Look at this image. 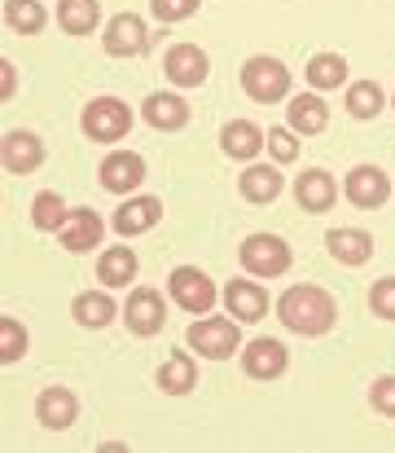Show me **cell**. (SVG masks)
Masks as SVG:
<instances>
[{
    "mask_svg": "<svg viewBox=\"0 0 395 453\" xmlns=\"http://www.w3.org/2000/svg\"><path fill=\"white\" fill-rule=\"evenodd\" d=\"M325 247H330L334 260H343V265H365L369 251H374V238H369L365 229H330Z\"/></svg>",
    "mask_w": 395,
    "mask_h": 453,
    "instance_id": "d6986e66",
    "label": "cell"
},
{
    "mask_svg": "<svg viewBox=\"0 0 395 453\" xmlns=\"http://www.w3.org/2000/svg\"><path fill=\"white\" fill-rule=\"evenodd\" d=\"M347 111H352L356 119H374V115L383 111V88H378L374 80L352 84V88H347Z\"/></svg>",
    "mask_w": 395,
    "mask_h": 453,
    "instance_id": "4dcf8cb0",
    "label": "cell"
},
{
    "mask_svg": "<svg viewBox=\"0 0 395 453\" xmlns=\"http://www.w3.org/2000/svg\"><path fill=\"white\" fill-rule=\"evenodd\" d=\"M158 216H163V203L158 198H132V203H124L115 211V229L119 234H145V229L158 225Z\"/></svg>",
    "mask_w": 395,
    "mask_h": 453,
    "instance_id": "ffe728a7",
    "label": "cell"
},
{
    "mask_svg": "<svg viewBox=\"0 0 395 453\" xmlns=\"http://www.w3.org/2000/svg\"><path fill=\"white\" fill-rule=\"evenodd\" d=\"M242 88L255 97V102H277V97H285L290 93V75H285V66L277 62V58H251L247 66H242Z\"/></svg>",
    "mask_w": 395,
    "mask_h": 453,
    "instance_id": "277c9868",
    "label": "cell"
},
{
    "mask_svg": "<svg viewBox=\"0 0 395 453\" xmlns=\"http://www.w3.org/2000/svg\"><path fill=\"white\" fill-rule=\"evenodd\" d=\"M102 44H106V53H110V58H136V53H145V44H149L145 22H141L136 13H119V18H110V22H106Z\"/></svg>",
    "mask_w": 395,
    "mask_h": 453,
    "instance_id": "ba28073f",
    "label": "cell"
},
{
    "mask_svg": "<svg viewBox=\"0 0 395 453\" xmlns=\"http://www.w3.org/2000/svg\"><path fill=\"white\" fill-rule=\"evenodd\" d=\"M285 361H290V352L277 339H251L247 352H242V365H247L251 379H277L285 370Z\"/></svg>",
    "mask_w": 395,
    "mask_h": 453,
    "instance_id": "8fae6325",
    "label": "cell"
},
{
    "mask_svg": "<svg viewBox=\"0 0 395 453\" xmlns=\"http://www.w3.org/2000/svg\"><path fill=\"white\" fill-rule=\"evenodd\" d=\"M66 203L53 194V189H44V194H35V203H31V220H35V229H44V234H53V229H62L66 225Z\"/></svg>",
    "mask_w": 395,
    "mask_h": 453,
    "instance_id": "f1b7e54d",
    "label": "cell"
},
{
    "mask_svg": "<svg viewBox=\"0 0 395 453\" xmlns=\"http://www.w3.org/2000/svg\"><path fill=\"white\" fill-rule=\"evenodd\" d=\"M242 198H251V203L281 198V172H277V167H247V176H242Z\"/></svg>",
    "mask_w": 395,
    "mask_h": 453,
    "instance_id": "4316f807",
    "label": "cell"
},
{
    "mask_svg": "<svg viewBox=\"0 0 395 453\" xmlns=\"http://www.w3.org/2000/svg\"><path fill=\"white\" fill-rule=\"evenodd\" d=\"M369 401H374V410H378V414L395 418V374H387V379H378V383H374Z\"/></svg>",
    "mask_w": 395,
    "mask_h": 453,
    "instance_id": "d590c367",
    "label": "cell"
},
{
    "mask_svg": "<svg viewBox=\"0 0 395 453\" xmlns=\"http://www.w3.org/2000/svg\"><path fill=\"white\" fill-rule=\"evenodd\" d=\"M325 124H330V111H325V102H321V97L303 93V97H294V102H290V128H294V133L316 137V133H325Z\"/></svg>",
    "mask_w": 395,
    "mask_h": 453,
    "instance_id": "44dd1931",
    "label": "cell"
},
{
    "mask_svg": "<svg viewBox=\"0 0 395 453\" xmlns=\"http://www.w3.org/2000/svg\"><path fill=\"white\" fill-rule=\"evenodd\" d=\"M308 80H312V88H338L347 80V62L338 53H316L308 62Z\"/></svg>",
    "mask_w": 395,
    "mask_h": 453,
    "instance_id": "83f0119b",
    "label": "cell"
},
{
    "mask_svg": "<svg viewBox=\"0 0 395 453\" xmlns=\"http://www.w3.org/2000/svg\"><path fill=\"white\" fill-rule=\"evenodd\" d=\"M57 234H62V247H66V251H93V247L102 242V216L88 211V207H80V211L66 216V225H62Z\"/></svg>",
    "mask_w": 395,
    "mask_h": 453,
    "instance_id": "5bb4252c",
    "label": "cell"
},
{
    "mask_svg": "<svg viewBox=\"0 0 395 453\" xmlns=\"http://www.w3.org/2000/svg\"><path fill=\"white\" fill-rule=\"evenodd\" d=\"M387 194H391V180H387L383 167H369V163H365V167L347 172V198H352L356 207H383Z\"/></svg>",
    "mask_w": 395,
    "mask_h": 453,
    "instance_id": "9c48e42d",
    "label": "cell"
},
{
    "mask_svg": "<svg viewBox=\"0 0 395 453\" xmlns=\"http://www.w3.org/2000/svg\"><path fill=\"white\" fill-rule=\"evenodd\" d=\"M263 150L272 154L277 163H290V158L299 154V146H294V137H290L285 128H272V133H268V142H263Z\"/></svg>",
    "mask_w": 395,
    "mask_h": 453,
    "instance_id": "e575fe53",
    "label": "cell"
},
{
    "mask_svg": "<svg viewBox=\"0 0 395 453\" xmlns=\"http://www.w3.org/2000/svg\"><path fill=\"white\" fill-rule=\"evenodd\" d=\"M224 303H229V312H233L238 321H260L263 312H268V296H263V287L247 282V278H233V282L224 287Z\"/></svg>",
    "mask_w": 395,
    "mask_h": 453,
    "instance_id": "ac0fdd59",
    "label": "cell"
},
{
    "mask_svg": "<svg viewBox=\"0 0 395 453\" xmlns=\"http://www.w3.org/2000/svg\"><path fill=\"white\" fill-rule=\"evenodd\" d=\"M277 312L294 334H325L334 326V300L321 287H290L277 303Z\"/></svg>",
    "mask_w": 395,
    "mask_h": 453,
    "instance_id": "6da1fadb",
    "label": "cell"
},
{
    "mask_svg": "<svg viewBox=\"0 0 395 453\" xmlns=\"http://www.w3.org/2000/svg\"><path fill=\"white\" fill-rule=\"evenodd\" d=\"M0 75H4V80H0V93L9 97V93H13V62H9V58L0 62Z\"/></svg>",
    "mask_w": 395,
    "mask_h": 453,
    "instance_id": "8d00e7d4",
    "label": "cell"
},
{
    "mask_svg": "<svg viewBox=\"0 0 395 453\" xmlns=\"http://www.w3.org/2000/svg\"><path fill=\"white\" fill-rule=\"evenodd\" d=\"M141 176H145V163H141V154H132V150L106 154V163H102V185H106V189H115V194L136 189V180H141Z\"/></svg>",
    "mask_w": 395,
    "mask_h": 453,
    "instance_id": "9a60e30c",
    "label": "cell"
},
{
    "mask_svg": "<svg viewBox=\"0 0 395 453\" xmlns=\"http://www.w3.org/2000/svg\"><path fill=\"white\" fill-rule=\"evenodd\" d=\"M263 137L255 124H247V119H233V124H224V133H220V146L224 154H233V158H255L263 150Z\"/></svg>",
    "mask_w": 395,
    "mask_h": 453,
    "instance_id": "7402d4cb",
    "label": "cell"
},
{
    "mask_svg": "<svg viewBox=\"0 0 395 453\" xmlns=\"http://www.w3.org/2000/svg\"><path fill=\"white\" fill-rule=\"evenodd\" d=\"M75 414H80V401H75L66 388H44V392H40V401H35V418H40L49 432L71 427V423H75Z\"/></svg>",
    "mask_w": 395,
    "mask_h": 453,
    "instance_id": "4fadbf2b",
    "label": "cell"
},
{
    "mask_svg": "<svg viewBox=\"0 0 395 453\" xmlns=\"http://www.w3.org/2000/svg\"><path fill=\"white\" fill-rule=\"evenodd\" d=\"M4 22L13 31H22V35H35L44 27V4H35V0H4Z\"/></svg>",
    "mask_w": 395,
    "mask_h": 453,
    "instance_id": "f546056e",
    "label": "cell"
},
{
    "mask_svg": "<svg viewBox=\"0 0 395 453\" xmlns=\"http://www.w3.org/2000/svg\"><path fill=\"white\" fill-rule=\"evenodd\" d=\"M334 180H330V172H321V167H312V172H303L299 180H294V198H299V207L303 211H330L334 207Z\"/></svg>",
    "mask_w": 395,
    "mask_h": 453,
    "instance_id": "2e32d148",
    "label": "cell"
},
{
    "mask_svg": "<svg viewBox=\"0 0 395 453\" xmlns=\"http://www.w3.org/2000/svg\"><path fill=\"white\" fill-rule=\"evenodd\" d=\"M163 66H167L171 84H180V88H194V84L207 80V53H202L198 44H176Z\"/></svg>",
    "mask_w": 395,
    "mask_h": 453,
    "instance_id": "7c38bea8",
    "label": "cell"
},
{
    "mask_svg": "<svg viewBox=\"0 0 395 453\" xmlns=\"http://www.w3.org/2000/svg\"><path fill=\"white\" fill-rule=\"evenodd\" d=\"M238 256H242V265H247L255 278H277V273L290 269V247H285L281 238H272V234H251Z\"/></svg>",
    "mask_w": 395,
    "mask_h": 453,
    "instance_id": "5b68a950",
    "label": "cell"
},
{
    "mask_svg": "<svg viewBox=\"0 0 395 453\" xmlns=\"http://www.w3.org/2000/svg\"><path fill=\"white\" fill-rule=\"evenodd\" d=\"M22 348H27V330H22V321L4 317V321H0V361H4V365L18 361Z\"/></svg>",
    "mask_w": 395,
    "mask_h": 453,
    "instance_id": "1f68e13d",
    "label": "cell"
},
{
    "mask_svg": "<svg viewBox=\"0 0 395 453\" xmlns=\"http://www.w3.org/2000/svg\"><path fill=\"white\" fill-rule=\"evenodd\" d=\"M97 278H102V287H128L132 278H136V251H128V247H110V251H102Z\"/></svg>",
    "mask_w": 395,
    "mask_h": 453,
    "instance_id": "cb8c5ba5",
    "label": "cell"
},
{
    "mask_svg": "<svg viewBox=\"0 0 395 453\" xmlns=\"http://www.w3.org/2000/svg\"><path fill=\"white\" fill-rule=\"evenodd\" d=\"M141 115H145V124L158 128V133H180V128L189 124V106H185L180 97H171V93H149L145 106H141Z\"/></svg>",
    "mask_w": 395,
    "mask_h": 453,
    "instance_id": "30bf717a",
    "label": "cell"
},
{
    "mask_svg": "<svg viewBox=\"0 0 395 453\" xmlns=\"http://www.w3.org/2000/svg\"><path fill=\"white\" fill-rule=\"evenodd\" d=\"M124 317H128L132 334H141V339L158 334V330H163V321H167L163 296H158V291H149V287H136V291L128 296V303H124Z\"/></svg>",
    "mask_w": 395,
    "mask_h": 453,
    "instance_id": "52a82bcc",
    "label": "cell"
},
{
    "mask_svg": "<svg viewBox=\"0 0 395 453\" xmlns=\"http://www.w3.org/2000/svg\"><path fill=\"white\" fill-rule=\"evenodd\" d=\"M194 383H198V365H194V357H185V352H171V357L158 365V388H163V392L180 396V392H189Z\"/></svg>",
    "mask_w": 395,
    "mask_h": 453,
    "instance_id": "603a6c76",
    "label": "cell"
},
{
    "mask_svg": "<svg viewBox=\"0 0 395 453\" xmlns=\"http://www.w3.org/2000/svg\"><path fill=\"white\" fill-rule=\"evenodd\" d=\"M238 343H242L238 317H233V321H229V317H207V321H194V326H189V348L202 352V357H211V361L229 357Z\"/></svg>",
    "mask_w": 395,
    "mask_h": 453,
    "instance_id": "3957f363",
    "label": "cell"
},
{
    "mask_svg": "<svg viewBox=\"0 0 395 453\" xmlns=\"http://www.w3.org/2000/svg\"><path fill=\"white\" fill-rule=\"evenodd\" d=\"M0 154H4V167L18 172V176H27V172H35V167L44 163V146H40L35 133H9Z\"/></svg>",
    "mask_w": 395,
    "mask_h": 453,
    "instance_id": "e0dca14e",
    "label": "cell"
},
{
    "mask_svg": "<svg viewBox=\"0 0 395 453\" xmlns=\"http://www.w3.org/2000/svg\"><path fill=\"white\" fill-rule=\"evenodd\" d=\"M97 0H62L57 4V22H62V31H71V35H88L93 27H97Z\"/></svg>",
    "mask_w": 395,
    "mask_h": 453,
    "instance_id": "484cf974",
    "label": "cell"
},
{
    "mask_svg": "<svg viewBox=\"0 0 395 453\" xmlns=\"http://www.w3.org/2000/svg\"><path fill=\"white\" fill-rule=\"evenodd\" d=\"M198 4H202V0H154V18H158V22H180V18H189Z\"/></svg>",
    "mask_w": 395,
    "mask_h": 453,
    "instance_id": "836d02e7",
    "label": "cell"
},
{
    "mask_svg": "<svg viewBox=\"0 0 395 453\" xmlns=\"http://www.w3.org/2000/svg\"><path fill=\"white\" fill-rule=\"evenodd\" d=\"M369 308H374L383 321H395V278L374 282V291H369Z\"/></svg>",
    "mask_w": 395,
    "mask_h": 453,
    "instance_id": "d6a6232c",
    "label": "cell"
},
{
    "mask_svg": "<svg viewBox=\"0 0 395 453\" xmlns=\"http://www.w3.org/2000/svg\"><path fill=\"white\" fill-rule=\"evenodd\" d=\"M132 128V111L119 102V97H97V102H88L84 106V133L93 137V142H124Z\"/></svg>",
    "mask_w": 395,
    "mask_h": 453,
    "instance_id": "7a4b0ae2",
    "label": "cell"
},
{
    "mask_svg": "<svg viewBox=\"0 0 395 453\" xmlns=\"http://www.w3.org/2000/svg\"><path fill=\"white\" fill-rule=\"evenodd\" d=\"M75 321L88 326V330L110 326V321H115V300H110L106 291H84V296H75Z\"/></svg>",
    "mask_w": 395,
    "mask_h": 453,
    "instance_id": "d4e9b609",
    "label": "cell"
},
{
    "mask_svg": "<svg viewBox=\"0 0 395 453\" xmlns=\"http://www.w3.org/2000/svg\"><path fill=\"white\" fill-rule=\"evenodd\" d=\"M171 300L180 303L185 312H211V303H216V287H211V278L202 273V269H171Z\"/></svg>",
    "mask_w": 395,
    "mask_h": 453,
    "instance_id": "8992f818",
    "label": "cell"
}]
</instances>
